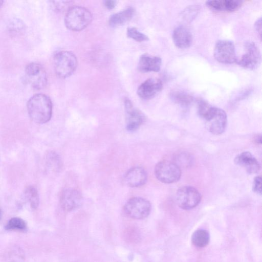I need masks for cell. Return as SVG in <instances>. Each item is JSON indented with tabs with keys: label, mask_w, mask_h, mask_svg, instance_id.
I'll use <instances>...</instances> for the list:
<instances>
[{
	"label": "cell",
	"mask_w": 262,
	"mask_h": 262,
	"mask_svg": "<svg viewBox=\"0 0 262 262\" xmlns=\"http://www.w3.org/2000/svg\"><path fill=\"white\" fill-rule=\"evenodd\" d=\"M27 107L30 118L36 123H46L52 117V103L45 94H37L32 96L27 102Z\"/></svg>",
	"instance_id": "1"
},
{
	"label": "cell",
	"mask_w": 262,
	"mask_h": 262,
	"mask_svg": "<svg viewBox=\"0 0 262 262\" xmlns=\"http://www.w3.org/2000/svg\"><path fill=\"white\" fill-rule=\"evenodd\" d=\"M53 63L56 75L60 78H66L75 72L77 67L78 61L73 53L62 50L54 54Z\"/></svg>",
	"instance_id": "2"
},
{
	"label": "cell",
	"mask_w": 262,
	"mask_h": 262,
	"mask_svg": "<svg viewBox=\"0 0 262 262\" xmlns=\"http://www.w3.org/2000/svg\"><path fill=\"white\" fill-rule=\"evenodd\" d=\"M92 20V14L86 8L74 6L69 8L64 17L65 25L73 31H80L86 28Z\"/></svg>",
	"instance_id": "3"
},
{
	"label": "cell",
	"mask_w": 262,
	"mask_h": 262,
	"mask_svg": "<svg viewBox=\"0 0 262 262\" xmlns=\"http://www.w3.org/2000/svg\"><path fill=\"white\" fill-rule=\"evenodd\" d=\"M155 174L161 182L170 184L176 182L180 179L181 170L176 163L164 160L156 164Z\"/></svg>",
	"instance_id": "4"
},
{
	"label": "cell",
	"mask_w": 262,
	"mask_h": 262,
	"mask_svg": "<svg viewBox=\"0 0 262 262\" xmlns=\"http://www.w3.org/2000/svg\"><path fill=\"white\" fill-rule=\"evenodd\" d=\"M124 212L129 217L141 220L146 217L150 213L151 205L146 199L141 197H133L125 204Z\"/></svg>",
	"instance_id": "5"
},
{
	"label": "cell",
	"mask_w": 262,
	"mask_h": 262,
	"mask_svg": "<svg viewBox=\"0 0 262 262\" xmlns=\"http://www.w3.org/2000/svg\"><path fill=\"white\" fill-rule=\"evenodd\" d=\"M25 77L28 83L35 90H41L47 85V72L43 67L38 63L28 64L25 70Z\"/></svg>",
	"instance_id": "6"
},
{
	"label": "cell",
	"mask_w": 262,
	"mask_h": 262,
	"mask_svg": "<svg viewBox=\"0 0 262 262\" xmlns=\"http://www.w3.org/2000/svg\"><path fill=\"white\" fill-rule=\"evenodd\" d=\"M244 46V53L241 57L237 58L236 63L247 69H256L261 62V54L258 47L251 41L245 42Z\"/></svg>",
	"instance_id": "7"
},
{
	"label": "cell",
	"mask_w": 262,
	"mask_h": 262,
	"mask_svg": "<svg viewBox=\"0 0 262 262\" xmlns=\"http://www.w3.org/2000/svg\"><path fill=\"white\" fill-rule=\"evenodd\" d=\"M201 200L200 193L192 186H183L176 192L177 204L183 209L189 210L195 207L200 203Z\"/></svg>",
	"instance_id": "8"
},
{
	"label": "cell",
	"mask_w": 262,
	"mask_h": 262,
	"mask_svg": "<svg viewBox=\"0 0 262 262\" xmlns=\"http://www.w3.org/2000/svg\"><path fill=\"white\" fill-rule=\"evenodd\" d=\"M213 53L215 59L220 63L232 64L236 62L237 57L235 46L231 40H217L215 45Z\"/></svg>",
	"instance_id": "9"
},
{
	"label": "cell",
	"mask_w": 262,
	"mask_h": 262,
	"mask_svg": "<svg viewBox=\"0 0 262 262\" xmlns=\"http://www.w3.org/2000/svg\"><path fill=\"white\" fill-rule=\"evenodd\" d=\"M204 120L206 128L209 132L214 135H220L226 128L227 114L223 110L213 106Z\"/></svg>",
	"instance_id": "10"
},
{
	"label": "cell",
	"mask_w": 262,
	"mask_h": 262,
	"mask_svg": "<svg viewBox=\"0 0 262 262\" xmlns=\"http://www.w3.org/2000/svg\"><path fill=\"white\" fill-rule=\"evenodd\" d=\"M124 107L126 113V129L129 132H134L139 128L145 120L144 114L134 107L128 99L124 101Z\"/></svg>",
	"instance_id": "11"
},
{
	"label": "cell",
	"mask_w": 262,
	"mask_h": 262,
	"mask_svg": "<svg viewBox=\"0 0 262 262\" xmlns=\"http://www.w3.org/2000/svg\"><path fill=\"white\" fill-rule=\"evenodd\" d=\"M82 202L81 194L75 188H66L60 194V205L66 211H71L77 209L81 205Z\"/></svg>",
	"instance_id": "12"
},
{
	"label": "cell",
	"mask_w": 262,
	"mask_h": 262,
	"mask_svg": "<svg viewBox=\"0 0 262 262\" xmlns=\"http://www.w3.org/2000/svg\"><path fill=\"white\" fill-rule=\"evenodd\" d=\"M163 88L162 81L156 78H150L144 81L137 90L138 96L142 99L148 100L158 94Z\"/></svg>",
	"instance_id": "13"
},
{
	"label": "cell",
	"mask_w": 262,
	"mask_h": 262,
	"mask_svg": "<svg viewBox=\"0 0 262 262\" xmlns=\"http://www.w3.org/2000/svg\"><path fill=\"white\" fill-rule=\"evenodd\" d=\"M147 179L146 170L140 166L130 168L125 173V184L130 187H139L145 184Z\"/></svg>",
	"instance_id": "14"
},
{
	"label": "cell",
	"mask_w": 262,
	"mask_h": 262,
	"mask_svg": "<svg viewBox=\"0 0 262 262\" xmlns=\"http://www.w3.org/2000/svg\"><path fill=\"white\" fill-rule=\"evenodd\" d=\"M172 37L176 46L180 49L189 48L192 42V35L191 31L186 27L182 25L174 29Z\"/></svg>",
	"instance_id": "15"
},
{
	"label": "cell",
	"mask_w": 262,
	"mask_h": 262,
	"mask_svg": "<svg viewBox=\"0 0 262 262\" xmlns=\"http://www.w3.org/2000/svg\"><path fill=\"white\" fill-rule=\"evenodd\" d=\"M235 163L243 167L248 173H255L260 169L258 161L249 151H244L238 154L234 159Z\"/></svg>",
	"instance_id": "16"
},
{
	"label": "cell",
	"mask_w": 262,
	"mask_h": 262,
	"mask_svg": "<svg viewBox=\"0 0 262 262\" xmlns=\"http://www.w3.org/2000/svg\"><path fill=\"white\" fill-rule=\"evenodd\" d=\"M162 59L160 57L147 54L141 56L138 63V69L142 73L157 72L160 70Z\"/></svg>",
	"instance_id": "17"
},
{
	"label": "cell",
	"mask_w": 262,
	"mask_h": 262,
	"mask_svg": "<svg viewBox=\"0 0 262 262\" xmlns=\"http://www.w3.org/2000/svg\"><path fill=\"white\" fill-rule=\"evenodd\" d=\"M207 6L216 11L233 12L238 9L243 1L238 0H211L206 2Z\"/></svg>",
	"instance_id": "18"
},
{
	"label": "cell",
	"mask_w": 262,
	"mask_h": 262,
	"mask_svg": "<svg viewBox=\"0 0 262 262\" xmlns=\"http://www.w3.org/2000/svg\"><path fill=\"white\" fill-rule=\"evenodd\" d=\"M135 10L129 7L123 11L112 15L108 20L109 25L112 27L123 25L133 17Z\"/></svg>",
	"instance_id": "19"
},
{
	"label": "cell",
	"mask_w": 262,
	"mask_h": 262,
	"mask_svg": "<svg viewBox=\"0 0 262 262\" xmlns=\"http://www.w3.org/2000/svg\"><path fill=\"white\" fill-rule=\"evenodd\" d=\"M169 97L175 103L184 107L189 106L193 101V96L183 90H172L169 94Z\"/></svg>",
	"instance_id": "20"
},
{
	"label": "cell",
	"mask_w": 262,
	"mask_h": 262,
	"mask_svg": "<svg viewBox=\"0 0 262 262\" xmlns=\"http://www.w3.org/2000/svg\"><path fill=\"white\" fill-rule=\"evenodd\" d=\"M210 239L209 233L205 230L199 229L195 231L191 236L192 244L196 247L203 248L206 246Z\"/></svg>",
	"instance_id": "21"
},
{
	"label": "cell",
	"mask_w": 262,
	"mask_h": 262,
	"mask_svg": "<svg viewBox=\"0 0 262 262\" xmlns=\"http://www.w3.org/2000/svg\"><path fill=\"white\" fill-rule=\"evenodd\" d=\"M24 196L33 209L37 208L39 199L37 190L35 187L31 186H28L25 190Z\"/></svg>",
	"instance_id": "22"
},
{
	"label": "cell",
	"mask_w": 262,
	"mask_h": 262,
	"mask_svg": "<svg viewBox=\"0 0 262 262\" xmlns=\"http://www.w3.org/2000/svg\"><path fill=\"white\" fill-rule=\"evenodd\" d=\"M47 167L52 171H58L62 167V162L59 156L55 152L51 151L46 156Z\"/></svg>",
	"instance_id": "23"
},
{
	"label": "cell",
	"mask_w": 262,
	"mask_h": 262,
	"mask_svg": "<svg viewBox=\"0 0 262 262\" xmlns=\"http://www.w3.org/2000/svg\"><path fill=\"white\" fill-rule=\"evenodd\" d=\"M200 9L201 7L198 5H189L181 13V16L185 21L191 22L197 16Z\"/></svg>",
	"instance_id": "24"
},
{
	"label": "cell",
	"mask_w": 262,
	"mask_h": 262,
	"mask_svg": "<svg viewBox=\"0 0 262 262\" xmlns=\"http://www.w3.org/2000/svg\"><path fill=\"white\" fill-rule=\"evenodd\" d=\"M27 228L25 222L21 218L15 217L11 219L7 223L5 229L8 230L23 231Z\"/></svg>",
	"instance_id": "25"
},
{
	"label": "cell",
	"mask_w": 262,
	"mask_h": 262,
	"mask_svg": "<svg viewBox=\"0 0 262 262\" xmlns=\"http://www.w3.org/2000/svg\"><path fill=\"white\" fill-rule=\"evenodd\" d=\"M213 107V106L211 105L208 102L204 99H200L198 101V113L200 117L204 120L210 113Z\"/></svg>",
	"instance_id": "26"
},
{
	"label": "cell",
	"mask_w": 262,
	"mask_h": 262,
	"mask_svg": "<svg viewBox=\"0 0 262 262\" xmlns=\"http://www.w3.org/2000/svg\"><path fill=\"white\" fill-rule=\"evenodd\" d=\"M127 35L128 37L138 42L148 40V37L147 35L140 32L135 27L128 28L127 30Z\"/></svg>",
	"instance_id": "27"
},
{
	"label": "cell",
	"mask_w": 262,
	"mask_h": 262,
	"mask_svg": "<svg viewBox=\"0 0 262 262\" xmlns=\"http://www.w3.org/2000/svg\"><path fill=\"white\" fill-rule=\"evenodd\" d=\"M252 188L253 191L257 194L261 193V178L260 176H257L254 179L253 182Z\"/></svg>",
	"instance_id": "28"
},
{
	"label": "cell",
	"mask_w": 262,
	"mask_h": 262,
	"mask_svg": "<svg viewBox=\"0 0 262 262\" xmlns=\"http://www.w3.org/2000/svg\"><path fill=\"white\" fill-rule=\"evenodd\" d=\"M53 8L56 10H60L65 8L69 2L68 1H52Z\"/></svg>",
	"instance_id": "29"
},
{
	"label": "cell",
	"mask_w": 262,
	"mask_h": 262,
	"mask_svg": "<svg viewBox=\"0 0 262 262\" xmlns=\"http://www.w3.org/2000/svg\"><path fill=\"white\" fill-rule=\"evenodd\" d=\"M255 29L258 33L259 37L261 38V18H258L255 23Z\"/></svg>",
	"instance_id": "30"
},
{
	"label": "cell",
	"mask_w": 262,
	"mask_h": 262,
	"mask_svg": "<svg viewBox=\"0 0 262 262\" xmlns=\"http://www.w3.org/2000/svg\"><path fill=\"white\" fill-rule=\"evenodd\" d=\"M104 6L107 9L109 10H112L116 6V2L115 1L107 0L105 1L104 2Z\"/></svg>",
	"instance_id": "31"
},
{
	"label": "cell",
	"mask_w": 262,
	"mask_h": 262,
	"mask_svg": "<svg viewBox=\"0 0 262 262\" xmlns=\"http://www.w3.org/2000/svg\"><path fill=\"white\" fill-rule=\"evenodd\" d=\"M3 3H4V1H0V7L2 6Z\"/></svg>",
	"instance_id": "32"
},
{
	"label": "cell",
	"mask_w": 262,
	"mask_h": 262,
	"mask_svg": "<svg viewBox=\"0 0 262 262\" xmlns=\"http://www.w3.org/2000/svg\"><path fill=\"white\" fill-rule=\"evenodd\" d=\"M1 216H2V212H1V210L0 209V220H1Z\"/></svg>",
	"instance_id": "33"
}]
</instances>
